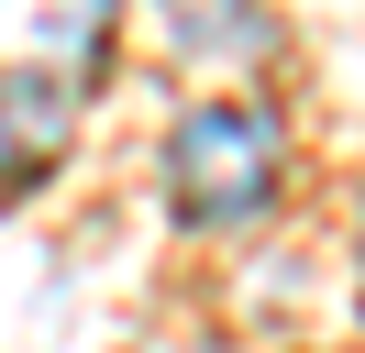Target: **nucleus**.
Masks as SVG:
<instances>
[{
    "instance_id": "7ed1b4c3",
    "label": "nucleus",
    "mask_w": 365,
    "mask_h": 353,
    "mask_svg": "<svg viewBox=\"0 0 365 353\" xmlns=\"http://www.w3.org/2000/svg\"><path fill=\"white\" fill-rule=\"evenodd\" d=\"M155 11H166V44H178L188 66H255V56H277L266 0H155Z\"/></svg>"
},
{
    "instance_id": "f257e3e1",
    "label": "nucleus",
    "mask_w": 365,
    "mask_h": 353,
    "mask_svg": "<svg viewBox=\"0 0 365 353\" xmlns=\"http://www.w3.org/2000/svg\"><path fill=\"white\" fill-rule=\"evenodd\" d=\"M277 176H288V132L266 100H200L166 132V199H178L188 232H244L277 210Z\"/></svg>"
},
{
    "instance_id": "f03ea898",
    "label": "nucleus",
    "mask_w": 365,
    "mask_h": 353,
    "mask_svg": "<svg viewBox=\"0 0 365 353\" xmlns=\"http://www.w3.org/2000/svg\"><path fill=\"white\" fill-rule=\"evenodd\" d=\"M122 0H0V78L11 88H78L111 56Z\"/></svg>"
},
{
    "instance_id": "20e7f679",
    "label": "nucleus",
    "mask_w": 365,
    "mask_h": 353,
    "mask_svg": "<svg viewBox=\"0 0 365 353\" xmlns=\"http://www.w3.org/2000/svg\"><path fill=\"white\" fill-rule=\"evenodd\" d=\"M56 154H67V100L56 88H0V199L34 188Z\"/></svg>"
}]
</instances>
